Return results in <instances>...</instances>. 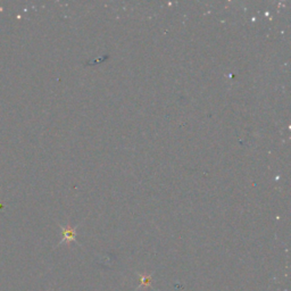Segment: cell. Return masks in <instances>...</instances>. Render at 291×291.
<instances>
[{"instance_id":"cell-1","label":"cell","mask_w":291,"mask_h":291,"mask_svg":"<svg viewBox=\"0 0 291 291\" xmlns=\"http://www.w3.org/2000/svg\"><path fill=\"white\" fill-rule=\"evenodd\" d=\"M64 236H65V239H70L72 240L74 239V230H64Z\"/></svg>"}]
</instances>
